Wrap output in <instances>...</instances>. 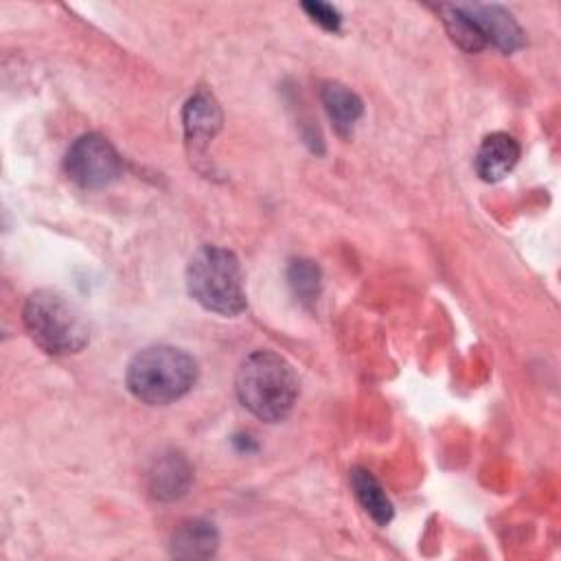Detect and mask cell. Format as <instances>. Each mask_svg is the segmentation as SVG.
I'll list each match as a JSON object with an SVG mask.
<instances>
[{
  "instance_id": "obj_1",
  "label": "cell",
  "mask_w": 561,
  "mask_h": 561,
  "mask_svg": "<svg viewBox=\"0 0 561 561\" xmlns=\"http://www.w3.org/2000/svg\"><path fill=\"white\" fill-rule=\"evenodd\" d=\"M234 388L241 405L265 423L285 421L298 399V377L274 351L248 355L237 370Z\"/></svg>"
},
{
  "instance_id": "obj_2",
  "label": "cell",
  "mask_w": 561,
  "mask_h": 561,
  "mask_svg": "<svg viewBox=\"0 0 561 561\" xmlns=\"http://www.w3.org/2000/svg\"><path fill=\"white\" fill-rule=\"evenodd\" d=\"M197 373V362L184 348L158 344L131 357L125 383L138 401L147 405H169L195 386Z\"/></svg>"
},
{
  "instance_id": "obj_3",
  "label": "cell",
  "mask_w": 561,
  "mask_h": 561,
  "mask_svg": "<svg viewBox=\"0 0 561 561\" xmlns=\"http://www.w3.org/2000/svg\"><path fill=\"white\" fill-rule=\"evenodd\" d=\"M188 296L217 316H239L248 300L239 259L219 245H202L186 265Z\"/></svg>"
},
{
  "instance_id": "obj_4",
  "label": "cell",
  "mask_w": 561,
  "mask_h": 561,
  "mask_svg": "<svg viewBox=\"0 0 561 561\" xmlns=\"http://www.w3.org/2000/svg\"><path fill=\"white\" fill-rule=\"evenodd\" d=\"M28 335L50 355L79 353L88 344V324L68 296L55 289L33 291L22 309Z\"/></svg>"
},
{
  "instance_id": "obj_5",
  "label": "cell",
  "mask_w": 561,
  "mask_h": 561,
  "mask_svg": "<svg viewBox=\"0 0 561 561\" xmlns=\"http://www.w3.org/2000/svg\"><path fill=\"white\" fill-rule=\"evenodd\" d=\"M64 169L81 188H105L121 175L123 164L107 138L83 134L70 145L64 158Z\"/></svg>"
},
{
  "instance_id": "obj_6",
  "label": "cell",
  "mask_w": 561,
  "mask_h": 561,
  "mask_svg": "<svg viewBox=\"0 0 561 561\" xmlns=\"http://www.w3.org/2000/svg\"><path fill=\"white\" fill-rule=\"evenodd\" d=\"M471 22L478 26L484 44L495 46L502 53L519 50L526 39L515 18L500 4H462Z\"/></svg>"
},
{
  "instance_id": "obj_7",
  "label": "cell",
  "mask_w": 561,
  "mask_h": 561,
  "mask_svg": "<svg viewBox=\"0 0 561 561\" xmlns=\"http://www.w3.org/2000/svg\"><path fill=\"white\" fill-rule=\"evenodd\" d=\"M193 480L188 460L178 451H167L153 460L147 471V489L151 497L169 502L182 497Z\"/></svg>"
},
{
  "instance_id": "obj_8",
  "label": "cell",
  "mask_w": 561,
  "mask_h": 561,
  "mask_svg": "<svg viewBox=\"0 0 561 561\" xmlns=\"http://www.w3.org/2000/svg\"><path fill=\"white\" fill-rule=\"evenodd\" d=\"M184 136L195 151H204L221 127V110L213 94L197 90L182 110Z\"/></svg>"
},
{
  "instance_id": "obj_9",
  "label": "cell",
  "mask_w": 561,
  "mask_h": 561,
  "mask_svg": "<svg viewBox=\"0 0 561 561\" xmlns=\"http://www.w3.org/2000/svg\"><path fill=\"white\" fill-rule=\"evenodd\" d=\"M519 160V145L511 134L495 131L489 134L478 153H476V171L484 182H497L513 171Z\"/></svg>"
},
{
  "instance_id": "obj_10",
  "label": "cell",
  "mask_w": 561,
  "mask_h": 561,
  "mask_svg": "<svg viewBox=\"0 0 561 561\" xmlns=\"http://www.w3.org/2000/svg\"><path fill=\"white\" fill-rule=\"evenodd\" d=\"M219 533L206 519H186L171 535V554L178 559H208L217 552Z\"/></svg>"
},
{
  "instance_id": "obj_11",
  "label": "cell",
  "mask_w": 561,
  "mask_h": 561,
  "mask_svg": "<svg viewBox=\"0 0 561 561\" xmlns=\"http://www.w3.org/2000/svg\"><path fill=\"white\" fill-rule=\"evenodd\" d=\"M324 110L340 134H348L364 112L362 99L342 83H324L320 90Z\"/></svg>"
},
{
  "instance_id": "obj_12",
  "label": "cell",
  "mask_w": 561,
  "mask_h": 561,
  "mask_svg": "<svg viewBox=\"0 0 561 561\" xmlns=\"http://www.w3.org/2000/svg\"><path fill=\"white\" fill-rule=\"evenodd\" d=\"M351 486H353L357 502L375 519V524L386 526L392 519V513H394L392 504H390L383 486L377 482V478L370 471L355 467L351 471Z\"/></svg>"
},
{
  "instance_id": "obj_13",
  "label": "cell",
  "mask_w": 561,
  "mask_h": 561,
  "mask_svg": "<svg viewBox=\"0 0 561 561\" xmlns=\"http://www.w3.org/2000/svg\"><path fill=\"white\" fill-rule=\"evenodd\" d=\"M438 11H440L443 24H445L449 37L465 53H480L486 46L478 26L471 22V18L462 9V4H440Z\"/></svg>"
},
{
  "instance_id": "obj_14",
  "label": "cell",
  "mask_w": 561,
  "mask_h": 561,
  "mask_svg": "<svg viewBox=\"0 0 561 561\" xmlns=\"http://www.w3.org/2000/svg\"><path fill=\"white\" fill-rule=\"evenodd\" d=\"M287 283L294 291V296L302 302V305H313L320 296V287H322V274L320 267L313 261L307 259H296L289 263L287 267Z\"/></svg>"
},
{
  "instance_id": "obj_15",
  "label": "cell",
  "mask_w": 561,
  "mask_h": 561,
  "mask_svg": "<svg viewBox=\"0 0 561 561\" xmlns=\"http://www.w3.org/2000/svg\"><path fill=\"white\" fill-rule=\"evenodd\" d=\"M302 9L309 13V18L313 22H318L322 28L327 31H337L340 28V22H342V15L340 11L333 7V4H327V2H305Z\"/></svg>"
}]
</instances>
